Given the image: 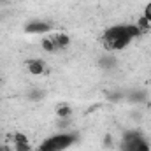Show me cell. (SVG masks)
I'll return each instance as SVG.
<instances>
[{"label":"cell","mask_w":151,"mask_h":151,"mask_svg":"<svg viewBox=\"0 0 151 151\" xmlns=\"http://www.w3.org/2000/svg\"><path fill=\"white\" fill-rule=\"evenodd\" d=\"M49 37H51V40H53L56 51H58V49H65V47H69V44H70V37H69L67 34H62V32L51 34Z\"/></svg>","instance_id":"7"},{"label":"cell","mask_w":151,"mask_h":151,"mask_svg":"<svg viewBox=\"0 0 151 151\" xmlns=\"http://www.w3.org/2000/svg\"><path fill=\"white\" fill-rule=\"evenodd\" d=\"M28 99H30V100H40V99H42V91H39V88H34V90L28 93Z\"/></svg>","instance_id":"12"},{"label":"cell","mask_w":151,"mask_h":151,"mask_svg":"<svg viewBox=\"0 0 151 151\" xmlns=\"http://www.w3.org/2000/svg\"><path fill=\"white\" fill-rule=\"evenodd\" d=\"M0 151H14L11 146H7V144H0Z\"/></svg>","instance_id":"14"},{"label":"cell","mask_w":151,"mask_h":151,"mask_svg":"<svg viewBox=\"0 0 151 151\" xmlns=\"http://www.w3.org/2000/svg\"><path fill=\"white\" fill-rule=\"evenodd\" d=\"M146 97H148V95H146V91L134 90V91H132V93H130L127 99H128L130 102H134V104H141V102H144V100H146Z\"/></svg>","instance_id":"8"},{"label":"cell","mask_w":151,"mask_h":151,"mask_svg":"<svg viewBox=\"0 0 151 151\" xmlns=\"http://www.w3.org/2000/svg\"><path fill=\"white\" fill-rule=\"evenodd\" d=\"M142 18H144V19H148V21L151 23V0L148 2V4H146V5H144V11H142Z\"/></svg>","instance_id":"13"},{"label":"cell","mask_w":151,"mask_h":151,"mask_svg":"<svg viewBox=\"0 0 151 151\" xmlns=\"http://www.w3.org/2000/svg\"><path fill=\"white\" fill-rule=\"evenodd\" d=\"M12 150L14 151H34L28 137L23 132H16L12 135Z\"/></svg>","instance_id":"5"},{"label":"cell","mask_w":151,"mask_h":151,"mask_svg":"<svg viewBox=\"0 0 151 151\" xmlns=\"http://www.w3.org/2000/svg\"><path fill=\"white\" fill-rule=\"evenodd\" d=\"M121 151H151V146L142 137V134H139L137 130H128L123 134Z\"/></svg>","instance_id":"3"},{"label":"cell","mask_w":151,"mask_h":151,"mask_svg":"<svg viewBox=\"0 0 151 151\" xmlns=\"http://www.w3.org/2000/svg\"><path fill=\"white\" fill-rule=\"evenodd\" d=\"M100 62H102V67H104V69H113L114 65H116V60H114L113 56H106V58H102Z\"/></svg>","instance_id":"11"},{"label":"cell","mask_w":151,"mask_h":151,"mask_svg":"<svg viewBox=\"0 0 151 151\" xmlns=\"http://www.w3.org/2000/svg\"><path fill=\"white\" fill-rule=\"evenodd\" d=\"M23 30H25V34H30V35H47L53 30V25L49 21H42V19H30Z\"/></svg>","instance_id":"4"},{"label":"cell","mask_w":151,"mask_h":151,"mask_svg":"<svg viewBox=\"0 0 151 151\" xmlns=\"http://www.w3.org/2000/svg\"><path fill=\"white\" fill-rule=\"evenodd\" d=\"M27 70H28V74L30 76H42L46 70H47V67H46V63H44V60H40V58H32V60H27Z\"/></svg>","instance_id":"6"},{"label":"cell","mask_w":151,"mask_h":151,"mask_svg":"<svg viewBox=\"0 0 151 151\" xmlns=\"http://www.w3.org/2000/svg\"><path fill=\"white\" fill-rule=\"evenodd\" d=\"M141 35H142V32L139 30V27L135 23H132V25H113V27L104 30L102 44H104L106 51L118 53V51L127 49L134 39L141 37Z\"/></svg>","instance_id":"1"},{"label":"cell","mask_w":151,"mask_h":151,"mask_svg":"<svg viewBox=\"0 0 151 151\" xmlns=\"http://www.w3.org/2000/svg\"><path fill=\"white\" fill-rule=\"evenodd\" d=\"M40 46H42V49L47 51V53H55V51H56V47H55V44H53V40H51L49 35H44V37H42Z\"/></svg>","instance_id":"9"},{"label":"cell","mask_w":151,"mask_h":151,"mask_svg":"<svg viewBox=\"0 0 151 151\" xmlns=\"http://www.w3.org/2000/svg\"><path fill=\"white\" fill-rule=\"evenodd\" d=\"M77 142V135L67 130H60L58 134H53L46 137L35 151H67Z\"/></svg>","instance_id":"2"},{"label":"cell","mask_w":151,"mask_h":151,"mask_svg":"<svg viewBox=\"0 0 151 151\" xmlns=\"http://www.w3.org/2000/svg\"><path fill=\"white\" fill-rule=\"evenodd\" d=\"M70 116H72L70 106H67V104L58 106V109H56V118H70Z\"/></svg>","instance_id":"10"}]
</instances>
